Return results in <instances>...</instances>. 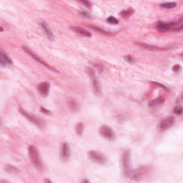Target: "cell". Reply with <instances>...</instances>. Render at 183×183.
I'll use <instances>...</instances> for the list:
<instances>
[{
	"instance_id": "obj_1",
	"label": "cell",
	"mask_w": 183,
	"mask_h": 183,
	"mask_svg": "<svg viewBox=\"0 0 183 183\" xmlns=\"http://www.w3.org/2000/svg\"><path fill=\"white\" fill-rule=\"evenodd\" d=\"M28 154L33 165L37 170L42 172L44 169V165L38 149L34 145H29L28 147Z\"/></svg>"
},
{
	"instance_id": "obj_19",
	"label": "cell",
	"mask_w": 183,
	"mask_h": 183,
	"mask_svg": "<svg viewBox=\"0 0 183 183\" xmlns=\"http://www.w3.org/2000/svg\"><path fill=\"white\" fill-rule=\"evenodd\" d=\"M4 170L8 173H12V174H17L19 173L20 170L17 168H16L15 166L12 165V164H7L4 166Z\"/></svg>"
},
{
	"instance_id": "obj_26",
	"label": "cell",
	"mask_w": 183,
	"mask_h": 183,
	"mask_svg": "<svg viewBox=\"0 0 183 183\" xmlns=\"http://www.w3.org/2000/svg\"><path fill=\"white\" fill-rule=\"evenodd\" d=\"M80 15L82 16V17L86 18V19H91L92 17L91 14L86 10H81L80 12Z\"/></svg>"
},
{
	"instance_id": "obj_12",
	"label": "cell",
	"mask_w": 183,
	"mask_h": 183,
	"mask_svg": "<svg viewBox=\"0 0 183 183\" xmlns=\"http://www.w3.org/2000/svg\"><path fill=\"white\" fill-rule=\"evenodd\" d=\"M40 25L41 27L43 32H44L45 36L47 37V39H48L49 41H55V35H54L53 31H52V29L49 27L48 24L45 22H40Z\"/></svg>"
},
{
	"instance_id": "obj_20",
	"label": "cell",
	"mask_w": 183,
	"mask_h": 183,
	"mask_svg": "<svg viewBox=\"0 0 183 183\" xmlns=\"http://www.w3.org/2000/svg\"><path fill=\"white\" fill-rule=\"evenodd\" d=\"M133 14H134V10L131 7L127 9V10H124L120 12V15L124 19H128Z\"/></svg>"
},
{
	"instance_id": "obj_16",
	"label": "cell",
	"mask_w": 183,
	"mask_h": 183,
	"mask_svg": "<svg viewBox=\"0 0 183 183\" xmlns=\"http://www.w3.org/2000/svg\"><path fill=\"white\" fill-rule=\"evenodd\" d=\"M137 44H138L139 47H143V48L146 49H149V50L152 51H167L170 48H167V47H160L157 46H154V45H150L145 44V43L142 42H137Z\"/></svg>"
},
{
	"instance_id": "obj_23",
	"label": "cell",
	"mask_w": 183,
	"mask_h": 183,
	"mask_svg": "<svg viewBox=\"0 0 183 183\" xmlns=\"http://www.w3.org/2000/svg\"><path fill=\"white\" fill-rule=\"evenodd\" d=\"M90 27H91L92 29H94V31H98V32L102 34V35H112L111 32H110V31H106L104 29L99 27L90 26Z\"/></svg>"
},
{
	"instance_id": "obj_2",
	"label": "cell",
	"mask_w": 183,
	"mask_h": 183,
	"mask_svg": "<svg viewBox=\"0 0 183 183\" xmlns=\"http://www.w3.org/2000/svg\"><path fill=\"white\" fill-rule=\"evenodd\" d=\"M152 171V167L150 165H142L138 168L132 169L129 175V178L135 181H139L148 176Z\"/></svg>"
},
{
	"instance_id": "obj_10",
	"label": "cell",
	"mask_w": 183,
	"mask_h": 183,
	"mask_svg": "<svg viewBox=\"0 0 183 183\" xmlns=\"http://www.w3.org/2000/svg\"><path fill=\"white\" fill-rule=\"evenodd\" d=\"M70 147L69 144L67 142H62L60 145V159L63 162H66L70 157Z\"/></svg>"
},
{
	"instance_id": "obj_25",
	"label": "cell",
	"mask_w": 183,
	"mask_h": 183,
	"mask_svg": "<svg viewBox=\"0 0 183 183\" xmlns=\"http://www.w3.org/2000/svg\"><path fill=\"white\" fill-rule=\"evenodd\" d=\"M124 60H125L126 62L130 64H134L135 63V58L133 57L132 55H126L124 56Z\"/></svg>"
},
{
	"instance_id": "obj_27",
	"label": "cell",
	"mask_w": 183,
	"mask_h": 183,
	"mask_svg": "<svg viewBox=\"0 0 183 183\" xmlns=\"http://www.w3.org/2000/svg\"><path fill=\"white\" fill-rule=\"evenodd\" d=\"M182 112H183V108L181 105H177L174 108L173 112L175 113V114L180 115H180L182 114Z\"/></svg>"
},
{
	"instance_id": "obj_14",
	"label": "cell",
	"mask_w": 183,
	"mask_h": 183,
	"mask_svg": "<svg viewBox=\"0 0 183 183\" xmlns=\"http://www.w3.org/2000/svg\"><path fill=\"white\" fill-rule=\"evenodd\" d=\"M12 64V61L9 56L1 49L0 50V65L2 67H10Z\"/></svg>"
},
{
	"instance_id": "obj_13",
	"label": "cell",
	"mask_w": 183,
	"mask_h": 183,
	"mask_svg": "<svg viewBox=\"0 0 183 183\" xmlns=\"http://www.w3.org/2000/svg\"><path fill=\"white\" fill-rule=\"evenodd\" d=\"M37 89L40 95H42L43 98H47L49 95L50 85L47 82H43L38 84Z\"/></svg>"
},
{
	"instance_id": "obj_34",
	"label": "cell",
	"mask_w": 183,
	"mask_h": 183,
	"mask_svg": "<svg viewBox=\"0 0 183 183\" xmlns=\"http://www.w3.org/2000/svg\"><path fill=\"white\" fill-rule=\"evenodd\" d=\"M44 182H52V181H50V180H45Z\"/></svg>"
},
{
	"instance_id": "obj_24",
	"label": "cell",
	"mask_w": 183,
	"mask_h": 183,
	"mask_svg": "<svg viewBox=\"0 0 183 183\" xmlns=\"http://www.w3.org/2000/svg\"><path fill=\"white\" fill-rule=\"evenodd\" d=\"M106 20H107V23H109L110 24H119L118 19H117L116 17H113V16H110V17H108Z\"/></svg>"
},
{
	"instance_id": "obj_21",
	"label": "cell",
	"mask_w": 183,
	"mask_h": 183,
	"mask_svg": "<svg viewBox=\"0 0 183 183\" xmlns=\"http://www.w3.org/2000/svg\"><path fill=\"white\" fill-rule=\"evenodd\" d=\"M84 128H85V125L82 122H80V123L77 124L75 126V131H76L77 135L78 136L80 137L82 136L83 134V132H84Z\"/></svg>"
},
{
	"instance_id": "obj_33",
	"label": "cell",
	"mask_w": 183,
	"mask_h": 183,
	"mask_svg": "<svg viewBox=\"0 0 183 183\" xmlns=\"http://www.w3.org/2000/svg\"><path fill=\"white\" fill-rule=\"evenodd\" d=\"M82 182H89V180H83Z\"/></svg>"
},
{
	"instance_id": "obj_17",
	"label": "cell",
	"mask_w": 183,
	"mask_h": 183,
	"mask_svg": "<svg viewBox=\"0 0 183 183\" xmlns=\"http://www.w3.org/2000/svg\"><path fill=\"white\" fill-rule=\"evenodd\" d=\"M67 105H68L69 109L72 112H77L80 110V105H79V103L76 99L72 98H69L67 99Z\"/></svg>"
},
{
	"instance_id": "obj_32",
	"label": "cell",
	"mask_w": 183,
	"mask_h": 183,
	"mask_svg": "<svg viewBox=\"0 0 183 183\" xmlns=\"http://www.w3.org/2000/svg\"><path fill=\"white\" fill-rule=\"evenodd\" d=\"M151 83H152V84L157 85L159 87H161V88H162V89H165V90H169V89H168V88L166 86H164V85H163L160 84V83L156 82H151Z\"/></svg>"
},
{
	"instance_id": "obj_4",
	"label": "cell",
	"mask_w": 183,
	"mask_h": 183,
	"mask_svg": "<svg viewBox=\"0 0 183 183\" xmlns=\"http://www.w3.org/2000/svg\"><path fill=\"white\" fill-rule=\"evenodd\" d=\"M19 111L20 113H21L22 116L25 117L29 122H30V123H32L33 125L37 126V127H39L40 129H43L45 127L44 122L43 121V119H42L41 118H40V117L36 116V115L27 112V110L23 109V108H19Z\"/></svg>"
},
{
	"instance_id": "obj_31",
	"label": "cell",
	"mask_w": 183,
	"mask_h": 183,
	"mask_svg": "<svg viewBox=\"0 0 183 183\" xmlns=\"http://www.w3.org/2000/svg\"><path fill=\"white\" fill-rule=\"evenodd\" d=\"M80 3L84 4L85 6H86L88 8H90L92 6V3L89 1H80Z\"/></svg>"
},
{
	"instance_id": "obj_11",
	"label": "cell",
	"mask_w": 183,
	"mask_h": 183,
	"mask_svg": "<svg viewBox=\"0 0 183 183\" xmlns=\"http://www.w3.org/2000/svg\"><path fill=\"white\" fill-rule=\"evenodd\" d=\"M176 26V22H158L157 24V29L158 31L161 32H167L170 30L172 28L175 27Z\"/></svg>"
},
{
	"instance_id": "obj_28",
	"label": "cell",
	"mask_w": 183,
	"mask_h": 183,
	"mask_svg": "<svg viewBox=\"0 0 183 183\" xmlns=\"http://www.w3.org/2000/svg\"><path fill=\"white\" fill-rule=\"evenodd\" d=\"M182 70V67L180 64H175L173 67V71L175 73H179Z\"/></svg>"
},
{
	"instance_id": "obj_3",
	"label": "cell",
	"mask_w": 183,
	"mask_h": 183,
	"mask_svg": "<svg viewBox=\"0 0 183 183\" xmlns=\"http://www.w3.org/2000/svg\"><path fill=\"white\" fill-rule=\"evenodd\" d=\"M85 72L89 76L91 81V85L92 87V90L94 94L97 96H100L102 94V88L100 83H99L98 79L96 77V73L94 72V69L91 67H87L85 68Z\"/></svg>"
},
{
	"instance_id": "obj_5",
	"label": "cell",
	"mask_w": 183,
	"mask_h": 183,
	"mask_svg": "<svg viewBox=\"0 0 183 183\" xmlns=\"http://www.w3.org/2000/svg\"><path fill=\"white\" fill-rule=\"evenodd\" d=\"M121 161L124 175L125 177H129V175L132 171V169H131V153L130 150H125L123 152Z\"/></svg>"
},
{
	"instance_id": "obj_35",
	"label": "cell",
	"mask_w": 183,
	"mask_h": 183,
	"mask_svg": "<svg viewBox=\"0 0 183 183\" xmlns=\"http://www.w3.org/2000/svg\"><path fill=\"white\" fill-rule=\"evenodd\" d=\"M1 31H3V27H1Z\"/></svg>"
},
{
	"instance_id": "obj_9",
	"label": "cell",
	"mask_w": 183,
	"mask_h": 183,
	"mask_svg": "<svg viewBox=\"0 0 183 183\" xmlns=\"http://www.w3.org/2000/svg\"><path fill=\"white\" fill-rule=\"evenodd\" d=\"M175 118L173 116H168L162 119L161 121L158 123L157 125V130L160 132H164L167 130H168L170 127L175 125Z\"/></svg>"
},
{
	"instance_id": "obj_7",
	"label": "cell",
	"mask_w": 183,
	"mask_h": 183,
	"mask_svg": "<svg viewBox=\"0 0 183 183\" xmlns=\"http://www.w3.org/2000/svg\"><path fill=\"white\" fill-rule=\"evenodd\" d=\"M99 133L102 137L109 141H114L116 139V134L110 126L102 125L99 128Z\"/></svg>"
},
{
	"instance_id": "obj_6",
	"label": "cell",
	"mask_w": 183,
	"mask_h": 183,
	"mask_svg": "<svg viewBox=\"0 0 183 183\" xmlns=\"http://www.w3.org/2000/svg\"><path fill=\"white\" fill-rule=\"evenodd\" d=\"M88 158L91 160L92 162L94 163L100 164V165H104L107 163V157L106 156L99 151L95 150H90L87 153Z\"/></svg>"
},
{
	"instance_id": "obj_18",
	"label": "cell",
	"mask_w": 183,
	"mask_h": 183,
	"mask_svg": "<svg viewBox=\"0 0 183 183\" xmlns=\"http://www.w3.org/2000/svg\"><path fill=\"white\" fill-rule=\"evenodd\" d=\"M165 101V99H164L163 97H158L157 98H156L155 99H152V101H150L148 104V107H157L162 104H163Z\"/></svg>"
},
{
	"instance_id": "obj_29",
	"label": "cell",
	"mask_w": 183,
	"mask_h": 183,
	"mask_svg": "<svg viewBox=\"0 0 183 183\" xmlns=\"http://www.w3.org/2000/svg\"><path fill=\"white\" fill-rule=\"evenodd\" d=\"M182 29H183V25L182 24H180L179 26L172 28L171 30L172 31H173V32H180V31H182Z\"/></svg>"
},
{
	"instance_id": "obj_30",
	"label": "cell",
	"mask_w": 183,
	"mask_h": 183,
	"mask_svg": "<svg viewBox=\"0 0 183 183\" xmlns=\"http://www.w3.org/2000/svg\"><path fill=\"white\" fill-rule=\"evenodd\" d=\"M40 110L41 111V112H42L43 114H47V115H50L52 114V112L49 111V110L46 109V108L41 107L40 108Z\"/></svg>"
},
{
	"instance_id": "obj_22",
	"label": "cell",
	"mask_w": 183,
	"mask_h": 183,
	"mask_svg": "<svg viewBox=\"0 0 183 183\" xmlns=\"http://www.w3.org/2000/svg\"><path fill=\"white\" fill-rule=\"evenodd\" d=\"M160 6L162 8L164 9H173L177 6V3L176 2H164L160 4Z\"/></svg>"
},
{
	"instance_id": "obj_8",
	"label": "cell",
	"mask_w": 183,
	"mask_h": 183,
	"mask_svg": "<svg viewBox=\"0 0 183 183\" xmlns=\"http://www.w3.org/2000/svg\"><path fill=\"white\" fill-rule=\"evenodd\" d=\"M22 49H24V51L25 52H26L27 54H28V55H29V56H31V58H32L33 60H35V61H37V62L38 63H40V64H42L43 66L46 67V68L49 69H50V70L53 71V72H59V71L57 70V69H56L55 68V67H52L51 65H49V64H48V63L46 62H45V61L43 60L42 59L41 57H40V56H39L38 55H36V54H35V52H34L31 51L30 49H29V48H28V47H25V46H22Z\"/></svg>"
},
{
	"instance_id": "obj_15",
	"label": "cell",
	"mask_w": 183,
	"mask_h": 183,
	"mask_svg": "<svg viewBox=\"0 0 183 183\" xmlns=\"http://www.w3.org/2000/svg\"><path fill=\"white\" fill-rule=\"evenodd\" d=\"M70 29L72 31H74V32H76L78 35L81 36H83V37H92V33L89 31L87 29H85L82 27H80L77 26H72L70 27Z\"/></svg>"
}]
</instances>
